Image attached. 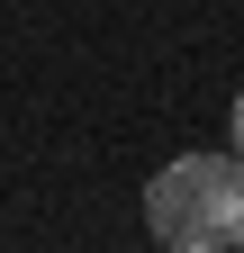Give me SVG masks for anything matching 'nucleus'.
Instances as JSON below:
<instances>
[{
  "label": "nucleus",
  "instance_id": "nucleus-1",
  "mask_svg": "<svg viewBox=\"0 0 244 253\" xmlns=\"http://www.w3.org/2000/svg\"><path fill=\"white\" fill-rule=\"evenodd\" d=\"M145 226L163 253H226L244 244V163L235 154H181L145 181Z\"/></svg>",
  "mask_w": 244,
  "mask_h": 253
},
{
  "label": "nucleus",
  "instance_id": "nucleus-2",
  "mask_svg": "<svg viewBox=\"0 0 244 253\" xmlns=\"http://www.w3.org/2000/svg\"><path fill=\"white\" fill-rule=\"evenodd\" d=\"M226 136H235V163H244V90H235V118H226Z\"/></svg>",
  "mask_w": 244,
  "mask_h": 253
}]
</instances>
